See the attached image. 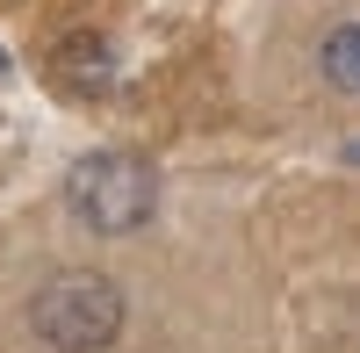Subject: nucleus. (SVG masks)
<instances>
[{
  "instance_id": "1",
  "label": "nucleus",
  "mask_w": 360,
  "mask_h": 353,
  "mask_svg": "<svg viewBox=\"0 0 360 353\" xmlns=\"http://www.w3.org/2000/svg\"><path fill=\"white\" fill-rule=\"evenodd\" d=\"M29 325H37L58 353H101L115 332H123V288L108 274H58V281H44Z\"/></svg>"
},
{
  "instance_id": "2",
  "label": "nucleus",
  "mask_w": 360,
  "mask_h": 353,
  "mask_svg": "<svg viewBox=\"0 0 360 353\" xmlns=\"http://www.w3.org/2000/svg\"><path fill=\"white\" fill-rule=\"evenodd\" d=\"M159 202V181L152 166L130 159V152H94L79 173H72V210L86 217V231H101V238H123L152 217Z\"/></svg>"
},
{
  "instance_id": "3",
  "label": "nucleus",
  "mask_w": 360,
  "mask_h": 353,
  "mask_svg": "<svg viewBox=\"0 0 360 353\" xmlns=\"http://www.w3.org/2000/svg\"><path fill=\"white\" fill-rule=\"evenodd\" d=\"M58 79L72 86V94H108L115 86V58L101 37H72V44H58Z\"/></svg>"
},
{
  "instance_id": "4",
  "label": "nucleus",
  "mask_w": 360,
  "mask_h": 353,
  "mask_svg": "<svg viewBox=\"0 0 360 353\" xmlns=\"http://www.w3.org/2000/svg\"><path fill=\"white\" fill-rule=\"evenodd\" d=\"M324 79L339 94H360V22H346L332 44H324Z\"/></svg>"
},
{
  "instance_id": "5",
  "label": "nucleus",
  "mask_w": 360,
  "mask_h": 353,
  "mask_svg": "<svg viewBox=\"0 0 360 353\" xmlns=\"http://www.w3.org/2000/svg\"><path fill=\"white\" fill-rule=\"evenodd\" d=\"M8 72H15V65H8V51H0V79H8Z\"/></svg>"
},
{
  "instance_id": "6",
  "label": "nucleus",
  "mask_w": 360,
  "mask_h": 353,
  "mask_svg": "<svg viewBox=\"0 0 360 353\" xmlns=\"http://www.w3.org/2000/svg\"><path fill=\"white\" fill-rule=\"evenodd\" d=\"M346 159H353V166H360V144H346Z\"/></svg>"
}]
</instances>
